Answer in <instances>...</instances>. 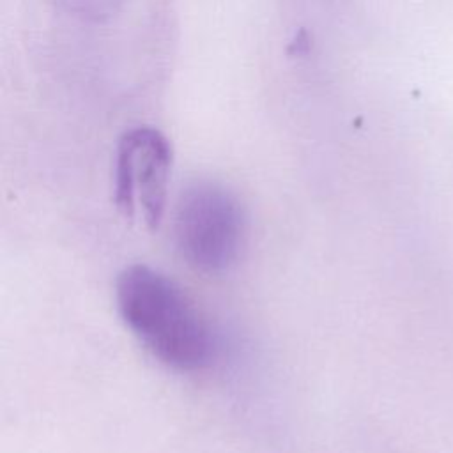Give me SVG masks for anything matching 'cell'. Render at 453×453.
<instances>
[{"label": "cell", "instance_id": "4", "mask_svg": "<svg viewBox=\"0 0 453 453\" xmlns=\"http://www.w3.org/2000/svg\"><path fill=\"white\" fill-rule=\"evenodd\" d=\"M126 0H62V4L87 19H104L119 11Z\"/></svg>", "mask_w": 453, "mask_h": 453}, {"label": "cell", "instance_id": "2", "mask_svg": "<svg viewBox=\"0 0 453 453\" xmlns=\"http://www.w3.org/2000/svg\"><path fill=\"white\" fill-rule=\"evenodd\" d=\"M173 239L193 269L205 274L230 269L246 241V214L239 198L218 182L189 184L175 205Z\"/></svg>", "mask_w": 453, "mask_h": 453}, {"label": "cell", "instance_id": "3", "mask_svg": "<svg viewBox=\"0 0 453 453\" xmlns=\"http://www.w3.org/2000/svg\"><path fill=\"white\" fill-rule=\"evenodd\" d=\"M172 172V147L163 133L140 126L124 133L117 145L113 198L129 219L156 228L163 218Z\"/></svg>", "mask_w": 453, "mask_h": 453}, {"label": "cell", "instance_id": "1", "mask_svg": "<svg viewBox=\"0 0 453 453\" xmlns=\"http://www.w3.org/2000/svg\"><path fill=\"white\" fill-rule=\"evenodd\" d=\"M117 310L136 340L163 365L196 372L218 354V336L196 301L170 276L133 264L115 281Z\"/></svg>", "mask_w": 453, "mask_h": 453}]
</instances>
